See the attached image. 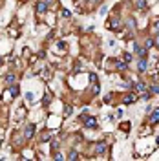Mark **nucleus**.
<instances>
[{"mask_svg": "<svg viewBox=\"0 0 159 161\" xmlns=\"http://www.w3.org/2000/svg\"><path fill=\"white\" fill-rule=\"evenodd\" d=\"M82 121H84V124L88 128H95L97 127V121H95V117H84L82 115Z\"/></svg>", "mask_w": 159, "mask_h": 161, "instance_id": "nucleus-1", "label": "nucleus"}, {"mask_svg": "<svg viewBox=\"0 0 159 161\" xmlns=\"http://www.w3.org/2000/svg\"><path fill=\"white\" fill-rule=\"evenodd\" d=\"M146 68H148V60L146 59H139V62H137V70H139V73L146 72Z\"/></svg>", "mask_w": 159, "mask_h": 161, "instance_id": "nucleus-2", "label": "nucleus"}, {"mask_svg": "<svg viewBox=\"0 0 159 161\" xmlns=\"http://www.w3.org/2000/svg\"><path fill=\"white\" fill-rule=\"evenodd\" d=\"M24 136H26L27 139H31L33 136H35V124H31V123L27 124V127H26V134H24Z\"/></svg>", "mask_w": 159, "mask_h": 161, "instance_id": "nucleus-3", "label": "nucleus"}, {"mask_svg": "<svg viewBox=\"0 0 159 161\" xmlns=\"http://www.w3.org/2000/svg\"><path fill=\"white\" fill-rule=\"evenodd\" d=\"M128 68V62L126 60H115V70H119V72H124V70Z\"/></svg>", "mask_w": 159, "mask_h": 161, "instance_id": "nucleus-4", "label": "nucleus"}, {"mask_svg": "<svg viewBox=\"0 0 159 161\" xmlns=\"http://www.w3.org/2000/svg\"><path fill=\"white\" fill-rule=\"evenodd\" d=\"M135 51H137V55H139L141 59H146V55H148V50L146 48H141V46H135Z\"/></svg>", "mask_w": 159, "mask_h": 161, "instance_id": "nucleus-5", "label": "nucleus"}, {"mask_svg": "<svg viewBox=\"0 0 159 161\" xmlns=\"http://www.w3.org/2000/svg\"><path fill=\"white\" fill-rule=\"evenodd\" d=\"M37 11H39V13H46V11H48V2H42V0H39Z\"/></svg>", "mask_w": 159, "mask_h": 161, "instance_id": "nucleus-6", "label": "nucleus"}, {"mask_svg": "<svg viewBox=\"0 0 159 161\" xmlns=\"http://www.w3.org/2000/svg\"><path fill=\"white\" fill-rule=\"evenodd\" d=\"M150 123H152V124H157V123H159V108L154 112V114H152V117H150Z\"/></svg>", "mask_w": 159, "mask_h": 161, "instance_id": "nucleus-7", "label": "nucleus"}, {"mask_svg": "<svg viewBox=\"0 0 159 161\" xmlns=\"http://www.w3.org/2000/svg\"><path fill=\"white\" fill-rule=\"evenodd\" d=\"M18 90H20V88H18L17 84H13V86H9V94H11V97H17V95L20 94Z\"/></svg>", "mask_w": 159, "mask_h": 161, "instance_id": "nucleus-8", "label": "nucleus"}, {"mask_svg": "<svg viewBox=\"0 0 159 161\" xmlns=\"http://www.w3.org/2000/svg\"><path fill=\"white\" fill-rule=\"evenodd\" d=\"M135 99H137V97H135L134 94H130V95H126V97H124V104H130V103H135Z\"/></svg>", "mask_w": 159, "mask_h": 161, "instance_id": "nucleus-9", "label": "nucleus"}, {"mask_svg": "<svg viewBox=\"0 0 159 161\" xmlns=\"http://www.w3.org/2000/svg\"><path fill=\"white\" fill-rule=\"evenodd\" d=\"M104 150H106V145H104V143H101V145H95V152H97V154H102Z\"/></svg>", "mask_w": 159, "mask_h": 161, "instance_id": "nucleus-10", "label": "nucleus"}, {"mask_svg": "<svg viewBox=\"0 0 159 161\" xmlns=\"http://www.w3.org/2000/svg\"><path fill=\"white\" fill-rule=\"evenodd\" d=\"M144 48H146V50L154 48V39H146V40H144Z\"/></svg>", "mask_w": 159, "mask_h": 161, "instance_id": "nucleus-11", "label": "nucleus"}, {"mask_svg": "<svg viewBox=\"0 0 159 161\" xmlns=\"http://www.w3.org/2000/svg\"><path fill=\"white\" fill-rule=\"evenodd\" d=\"M77 157H79L77 150H70V154H68V159H77Z\"/></svg>", "mask_w": 159, "mask_h": 161, "instance_id": "nucleus-12", "label": "nucleus"}, {"mask_svg": "<svg viewBox=\"0 0 159 161\" xmlns=\"http://www.w3.org/2000/svg\"><path fill=\"white\" fill-rule=\"evenodd\" d=\"M135 90H137L139 94H144V84H143V82H137V84H135Z\"/></svg>", "mask_w": 159, "mask_h": 161, "instance_id": "nucleus-13", "label": "nucleus"}, {"mask_svg": "<svg viewBox=\"0 0 159 161\" xmlns=\"http://www.w3.org/2000/svg\"><path fill=\"white\" fill-rule=\"evenodd\" d=\"M6 82H8V84H13V82H15V75L9 73L8 77H6Z\"/></svg>", "mask_w": 159, "mask_h": 161, "instance_id": "nucleus-14", "label": "nucleus"}, {"mask_svg": "<svg viewBox=\"0 0 159 161\" xmlns=\"http://www.w3.org/2000/svg\"><path fill=\"white\" fill-rule=\"evenodd\" d=\"M137 8L144 9V8H146V0H137Z\"/></svg>", "mask_w": 159, "mask_h": 161, "instance_id": "nucleus-15", "label": "nucleus"}, {"mask_svg": "<svg viewBox=\"0 0 159 161\" xmlns=\"http://www.w3.org/2000/svg\"><path fill=\"white\" fill-rule=\"evenodd\" d=\"M152 94H154V95H159V84H152Z\"/></svg>", "mask_w": 159, "mask_h": 161, "instance_id": "nucleus-16", "label": "nucleus"}, {"mask_svg": "<svg viewBox=\"0 0 159 161\" xmlns=\"http://www.w3.org/2000/svg\"><path fill=\"white\" fill-rule=\"evenodd\" d=\"M124 60H126L128 64H130V62L134 60V55H130V53H124Z\"/></svg>", "mask_w": 159, "mask_h": 161, "instance_id": "nucleus-17", "label": "nucleus"}, {"mask_svg": "<svg viewBox=\"0 0 159 161\" xmlns=\"http://www.w3.org/2000/svg\"><path fill=\"white\" fill-rule=\"evenodd\" d=\"M42 103H44V106H48V104H50V95H44V99H42Z\"/></svg>", "mask_w": 159, "mask_h": 161, "instance_id": "nucleus-18", "label": "nucleus"}, {"mask_svg": "<svg viewBox=\"0 0 159 161\" xmlns=\"http://www.w3.org/2000/svg\"><path fill=\"white\" fill-rule=\"evenodd\" d=\"M33 99H35V97H33V94H27V95H26V101H29V103H31Z\"/></svg>", "mask_w": 159, "mask_h": 161, "instance_id": "nucleus-19", "label": "nucleus"}, {"mask_svg": "<svg viewBox=\"0 0 159 161\" xmlns=\"http://www.w3.org/2000/svg\"><path fill=\"white\" fill-rule=\"evenodd\" d=\"M53 157H55V159H64V156H62V154H59V152H57V154H55V156H53Z\"/></svg>", "mask_w": 159, "mask_h": 161, "instance_id": "nucleus-20", "label": "nucleus"}, {"mask_svg": "<svg viewBox=\"0 0 159 161\" xmlns=\"http://www.w3.org/2000/svg\"><path fill=\"white\" fill-rule=\"evenodd\" d=\"M71 112H73V108H71V106H66V115H70Z\"/></svg>", "mask_w": 159, "mask_h": 161, "instance_id": "nucleus-21", "label": "nucleus"}, {"mask_svg": "<svg viewBox=\"0 0 159 161\" xmlns=\"http://www.w3.org/2000/svg\"><path fill=\"white\" fill-rule=\"evenodd\" d=\"M154 42H155V46H157V48H159V37H157V39H155V40H154Z\"/></svg>", "mask_w": 159, "mask_h": 161, "instance_id": "nucleus-22", "label": "nucleus"}, {"mask_svg": "<svg viewBox=\"0 0 159 161\" xmlns=\"http://www.w3.org/2000/svg\"><path fill=\"white\" fill-rule=\"evenodd\" d=\"M0 66H2V57H0Z\"/></svg>", "mask_w": 159, "mask_h": 161, "instance_id": "nucleus-23", "label": "nucleus"}, {"mask_svg": "<svg viewBox=\"0 0 159 161\" xmlns=\"http://www.w3.org/2000/svg\"><path fill=\"white\" fill-rule=\"evenodd\" d=\"M157 70H159V60H157Z\"/></svg>", "mask_w": 159, "mask_h": 161, "instance_id": "nucleus-24", "label": "nucleus"}]
</instances>
